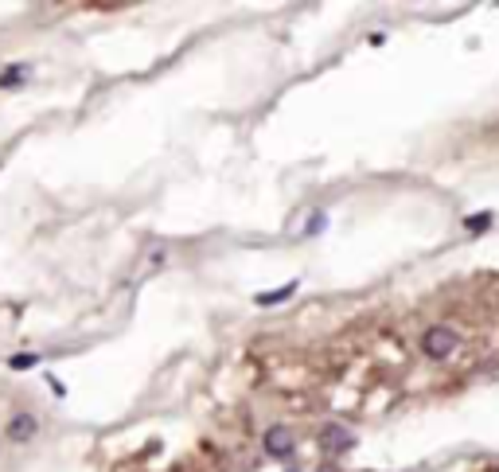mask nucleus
Here are the masks:
<instances>
[{
  "label": "nucleus",
  "instance_id": "4",
  "mask_svg": "<svg viewBox=\"0 0 499 472\" xmlns=\"http://www.w3.org/2000/svg\"><path fill=\"white\" fill-rule=\"evenodd\" d=\"M320 441H324V449H328V453H344L347 445H351V433H347L344 426H328Z\"/></svg>",
  "mask_w": 499,
  "mask_h": 472
},
{
  "label": "nucleus",
  "instance_id": "1",
  "mask_svg": "<svg viewBox=\"0 0 499 472\" xmlns=\"http://www.w3.org/2000/svg\"><path fill=\"white\" fill-rule=\"evenodd\" d=\"M456 347V332L448 324H433L426 328V336H421V352L429 355V359H445V355H453Z\"/></svg>",
  "mask_w": 499,
  "mask_h": 472
},
{
  "label": "nucleus",
  "instance_id": "3",
  "mask_svg": "<svg viewBox=\"0 0 499 472\" xmlns=\"http://www.w3.org/2000/svg\"><path fill=\"white\" fill-rule=\"evenodd\" d=\"M36 433H39V418H36V414H16V418L8 421V437H12V441H31Z\"/></svg>",
  "mask_w": 499,
  "mask_h": 472
},
{
  "label": "nucleus",
  "instance_id": "6",
  "mask_svg": "<svg viewBox=\"0 0 499 472\" xmlns=\"http://www.w3.org/2000/svg\"><path fill=\"white\" fill-rule=\"evenodd\" d=\"M24 78H28V67H8L0 74V86H20Z\"/></svg>",
  "mask_w": 499,
  "mask_h": 472
},
{
  "label": "nucleus",
  "instance_id": "5",
  "mask_svg": "<svg viewBox=\"0 0 499 472\" xmlns=\"http://www.w3.org/2000/svg\"><path fill=\"white\" fill-rule=\"evenodd\" d=\"M289 293H297V281H289V285H281V289H269V293H257V304H281Z\"/></svg>",
  "mask_w": 499,
  "mask_h": 472
},
{
  "label": "nucleus",
  "instance_id": "7",
  "mask_svg": "<svg viewBox=\"0 0 499 472\" xmlns=\"http://www.w3.org/2000/svg\"><path fill=\"white\" fill-rule=\"evenodd\" d=\"M8 363H12V371H31V367L39 363V355H31V352H20V355H12Z\"/></svg>",
  "mask_w": 499,
  "mask_h": 472
},
{
  "label": "nucleus",
  "instance_id": "9",
  "mask_svg": "<svg viewBox=\"0 0 499 472\" xmlns=\"http://www.w3.org/2000/svg\"><path fill=\"white\" fill-rule=\"evenodd\" d=\"M324 222H328V215H320V211H316L312 219H309V227H304V235H316V230H324Z\"/></svg>",
  "mask_w": 499,
  "mask_h": 472
},
{
  "label": "nucleus",
  "instance_id": "2",
  "mask_svg": "<svg viewBox=\"0 0 499 472\" xmlns=\"http://www.w3.org/2000/svg\"><path fill=\"white\" fill-rule=\"evenodd\" d=\"M265 453H269V457H289V453H293V433H289V426L265 429Z\"/></svg>",
  "mask_w": 499,
  "mask_h": 472
},
{
  "label": "nucleus",
  "instance_id": "8",
  "mask_svg": "<svg viewBox=\"0 0 499 472\" xmlns=\"http://www.w3.org/2000/svg\"><path fill=\"white\" fill-rule=\"evenodd\" d=\"M464 227H468V230H488V227H492V215H468V222H464Z\"/></svg>",
  "mask_w": 499,
  "mask_h": 472
}]
</instances>
